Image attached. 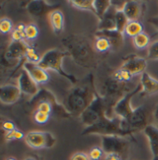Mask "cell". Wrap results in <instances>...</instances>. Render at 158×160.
I'll list each match as a JSON object with an SVG mask.
<instances>
[{
  "instance_id": "cell-41",
  "label": "cell",
  "mask_w": 158,
  "mask_h": 160,
  "mask_svg": "<svg viewBox=\"0 0 158 160\" xmlns=\"http://www.w3.org/2000/svg\"><path fill=\"white\" fill-rule=\"evenodd\" d=\"M103 160H123V158L117 154H105Z\"/></svg>"
},
{
  "instance_id": "cell-38",
  "label": "cell",
  "mask_w": 158,
  "mask_h": 160,
  "mask_svg": "<svg viewBox=\"0 0 158 160\" xmlns=\"http://www.w3.org/2000/svg\"><path fill=\"white\" fill-rule=\"evenodd\" d=\"M10 38L12 40V42H24L25 39V34L24 32H22L18 29H14L10 34Z\"/></svg>"
},
{
  "instance_id": "cell-24",
  "label": "cell",
  "mask_w": 158,
  "mask_h": 160,
  "mask_svg": "<svg viewBox=\"0 0 158 160\" xmlns=\"http://www.w3.org/2000/svg\"><path fill=\"white\" fill-rule=\"evenodd\" d=\"M94 14L101 20L111 8V1L108 0H94L93 1Z\"/></svg>"
},
{
  "instance_id": "cell-37",
  "label": "cell",
  "mask_w": 158,
  "mask_h": 160,
  "mask_svg": "<svg viewBox=\"0 0 158 160\" xmlns=\"http://www.w3.org/2000/svg\"><path fill=\"white\" fill-rule=\"evenodd\" d=\"M51 115L45 114L42 112H38V111H34L33 114V120L34 122H36L37 124H45L49 118H50Z\"/></svg>"
},
{
  "instance_id": "cell-18",
  "label": "cell",
  "mask_w": 158,
  "mask_h": 160,
  "mask_svg": "<svg viewBox=\"0 0 158 160\" xmlns=\"http://www.w3.org/2000/svg\"><path fill=\"white\" fill-rule=\"evenodd\" d=\"M48 20L52 30L56 33H61L64 30V15L59 9H55L49 12Z\"/></svg>"
},
{
  "instance_id": "cell-12",
  "label": "cell",
  "mask_w": 158,
  "mask_h": 160,
  "mask_svg": "<svg viewBox=\"0 0 158 160\" xmlns=\"http://www.w3.org/2000/svg\"><path fill=\"white\" fill-rule=\"evenodd\" d=\"M18 86L23 93L29 96H34L38 93L39 87L38 83L29 75L24 69H22L18 78Z\"/></svg>"
},
{
  "instance_id": "cell-39",
  "label": "cell",
  "mask_w": 158,
  "mask_h": 160,
  "mask_svg": "<svg viewBox=\"0 0 158 160\" xmlns=\"http://www.w3.org/2000/svg\"><path fill=\"white\" fill-rule=\"evenodd\" d=\"M16 126L15 124L11 121V120H4L2 122V130L5 132V133L10 132L14 130H16Z\"/></svg>"
},
{
  "instance_id": "cell-13",
  "label": "cell",
  "mask_w": 158,
  "mask_h": 160,
  "mask_svg": "<svg viewBox=\"0 0 158 160\" xmlns=\"http://www.w3.org/2000/svg\"><path fill=\"white\" fill-rule=\"evenodd\" d=\"M22 95V91L18 85L4 84L0 88V101L6 105L16 103Z\"/></svg>"
},
{
  "instance_id": "cell-28",
  "label": "cell",
  "mask_w": 158,
  "mask_h": 160,
  "mask_svg": "<svg viewBox=\"0 0 158 160\" xmlns=\"http://www.w3.org/2000/svg\"><path fill=\"white\" fill-rule=\"evenodd\" d=\"M68 2L75 8H78L81 10H89V11H92L94 13L92 0H71Z\"/></svg>"
},
{
  "instance_id": "cell-27",
  "label": "cell",
  "mask_w": 158,
  "mask_h": 160,
  "mask_svg": "<svg viewBox=\"0 0 158 160\" xmlns=\"http://www.w3.org/2000/svg\"><path fill=\"white\" fill-rule=\"evenodd\" d=\"M129 19L125 15L123 10H116V31L123 33L125 32V29L129 23Z\"/></svg>"
},
{
  "instance_id": "cell-46",
  "label": "cell",
  "mask_w": 158,
  "mask_h": 160,
  "mask_svg": "<svg viewBox=\"0 0 158 160\" xmlns=\"http://www.w3.org/2000/svg\"><path fill=\"white\" fill-rule=\"evenodd\" d=\"M153 160H158V157H155V158H154V159Z\"/></svg>"
},
{
  "instance_id": "cell-43",
  "label": "cell",
  "mask_w": 158,
  "mask_h": 160,
  "mask_svg": "<svg viewBox=\"0 0 158 160\" xmlns=\"http://www.w3.org/2000/svg\"><path fill=\"white\" fill-rule=\"evenodd\" d=\"M154 119L156 120V122L158 124V104L156 106L155 109H154Z\"/></svg>"
},
{
  "instance_id": "cell-29",
  "label": "cell",
  "mask_w": 158,
  "mask_h": 160,
  "mask_svg": "<svg viewBox=\"0 0 158 160\" xmlns=\"http://www.w3.org/2000/svg\"><path fill=\"white\" fill-rule=\"evenodd\" d=\"M111 77L114 78L115 80H116V81L129 83V82H131V80L133 78V75H131L129 71H127L125 69H118L115 70L113 73L111 74Z\"/></svg>"
},
{
  "instance_id": "cell-23",
  "label": "cell",
  "mask_w": 158,
  "mask_h": 160,
  "mask_svg": "<svg viewBox=\"0 0 158 160\" xmlns=\"http://www.w3.org/2000/svg\"><path fill=\"white\" fill-rule=\"evenodd\" d=\"M143 30H144V27H143L142 23L138 22V21H131V22H129L126 29H125L124 35L128 36V37L134 38L137 35L144 32Z\"/></svg>"
},
{
  "instance_id": "cell-4",
  "label": "cell",
  "mask_w": 158,
  "mask_h": 160,
  "mask_svg": "<svg viewBox=\"0 0 158 160\" xmlns=\"http://www.w3.org/2000/svg\"><path fill=\"white\" fill-rule=\"evenodd\" d=\"M131 91L132 90L129 89L128 83L116 81L110 76L102 84L101 94L99 95L104 99L106 108L110 107L111 105L114 108L121 98Z\"/></svg>"
},
{
  "instance_id": "cell-19",
  "label": "cell",
  "mask_w": 158,
  "mask_h": 160,
  "mask_svg": "<svg viewBox=\"0 0 158 160\" xmlns=\"http://www.w3.org/2000/svg\"><path fill=\"white\" fill-rule=\"evenodd\" d=\"M143 132L149 139L151 150L154 157H158V126L150 124L143 130Z\"/></svg>"
},
{
  "instance_id": "cell-7",
  "label": "cell",
  "mask_w": 158,
  "mask_h": 160,
  "mask_svg": "<svg viewBox=\"0 0 158 160\" xmlns=\"http://www.w3.org/2000/svg\"><path fill=\"white\" fill-rule=\"evenodd\" d=\"M152 116L154 117V112H151V110L145 106H141L135 108L126 120H123V127L134 132L144 130L148 125H150V122L153 119Z\"/></svg>"
},
{
  "instance_id": "cell-44",
  "label": "cell",
  "mask_w": 158,
  "mask_h": 160,
  "mask_svg": "<svg viewBox=\"0 0 158 160\" xmlns=\"http://www.w3.org/2000/svg\"><path fill=\"white\" fill-rule=\"evenodd\" d=\"M23 160H36L34 158H32V157H28V158H24Z\"/></svg>"
},
{
  "instance_id": "cell-14",
  "label": "cell",
  "mask_w": 158,
  "mask_h": 160,
  "mask_svg": "<svg viewBox=\"0 0 158 160\" xmlns=\"http://www.w3.org/2000/svg\"><path fill=\"white\" fill-rule=\"evenodd\" d=\"M147 68V61L143 58L140 57H131L125 60L123 65L120 69H125L129 71L131 75H141L143 72H145V69Z\"/></svg>"
},
{
  "instance_id": "cell-2",
  "label": "cell",
  "mask_w": 158,
  "mask_h": 160,
  "mask_svg": "<svg viewBox=\"0 0 158 160\" xmlns=\"http://www.w3.org/2000/svg\"><path fill=\"white\" fill-rule=\"evenodd\" d=\"M64 44L68 48V53L73 59L83 67H91L95 56L90 43L81 36H71L65 38Z\"/></svg>"
},
{
  "instance_id": "cell-26",
  "label": "cell",
  "mask_w": 158,
  "mask_h": 160,
  "mask_svg": "<svg viewBox=\"0 0 158 160\" xmlns=\"http://www.w3.org/2000/svg\"><path fill=\"white\" fill-rule=\"evenodd\" d=\"M132 43L135 46V48L139 50H143L145 48H148L150 44V36L145 33L142 32L139 35L135 36L134 38H132Z\"/></svg>"
},
{
  "instance_id": "cell-1",
  "label": "cell",
  "mask_w": 158,
  "mask_h": 160,
  "mask_svg": "<svg viewBox=\"0 0 158 160\" xmlns=\"http://www.w3.org/2000/svg\"><path fill=\"white\" fill-rule=\"evenodd\" d=\"M95 95L96 92L91 85H77L68 92L64 99L63 106L70 115L81 116L94 100Z\"/></svg>"
},
{
  "instance_id": "cell-21",
  "label": "cell",
  "mask_w": 158,
  "mask_h": 160,
  "mask_svg": "<svg viewBox=\"0 0 158 160\" xmlns=\"http://www.w3.org/2000/svg\"><path fill=\"white\" fill-rule=\"evenodd\" d=\"M48 8L49 7L47 6V4L44 1H40V0L31 1L27 5L28 12L34 17H43L46 13Z\"/></svg>"
},
{
  "instance_id": "cell-5",
  "label": "cell",
  "mask_w": 158,
  "mask_h": 160,
  "mask_svg": "<svg viewBox=\"0 0 158 160\" xmlns=\"http://www.w3.org/2000/svg\"><path fill=\"white\" fill-rule=\"evenodd\" d=\"M67 55L68 54L66 52H63L59 49L49 50L42 56V58H41L40 62L38 63V65L45 70L57 71V73H59L61 76L67 78L70 82H76L75 78L71 77L68 73H66L62 68V60H63L64 57H66Z\"/></svg>"
},
{
  "instance_id": "cell-17",
  "label": "cell",
  "mask_w": 158,
  "mask_h": 160,
  "mask_svg": "<svg viewBox=\"0 0 158 160\" xmlns=\"http://www.w3.org/2000/svg\"><path fill=\"white\" fill-rule=\"evenodd\" d=\"M116 9L111 6L106 14L100 20L98 25V32L102 31H116Z\"/></svg>"
},
{
  "instance_id": "cell-16",
  "label": "cell",
  "mask_w": 158,
  "mask_h": 160,
  "mask_svg": "<svg viewBox=\"0 0 158 160\" xmlns=\"http://www.w3.org/2000/svg\"><path fill=\"white\" fill-rule=\"evenodd\" d=\"M140 83L141 85V92L144 94L150 95L158 92V81L146 71L141 75Z\"/></svg>"
},
{
  "instance_id": "cell-36",
  "label": "cell",
  "mask_w": 158,
  "mask_h": 160,
  "mask_svg": "<svg viewBox=\"0 0 158 160\" xmlns=\"http://www.w3.org/2000/svg\"><path fill=\"white\" fill-rule=\"evenodd\" d=\"M147 58L151 60H158V41L151 43L147 50Z\"/></svg>"
},
{
  "instance_id": "cell-6",
  "label": "cell",
  "mask_w": 158,
  "mask_h": 160,
  "mask_svg": "<svg viewBox=\"0 0 158 160\" xmlns=\"http://www.w3.org/2000/svg\"><path fill=\"white\" fill-rule=\"evenodd\" d=\"M106 108H106V105L104 99L96 92L94 100L82 112V114L80 116L82 125H84L86 128H88V127H91V126L97 124L99 121H101L106 116Z\"/></svg>"
},
{
  "instance_id": "cell-42",
  "label": "cell",
  "mask_w": 158,
  "mask_h": 160,
  "mask_svg": "<svg viewBox=\"0 0 158 160\" xmlns=\"http://www.w3.org/2000/svg\"><path fill=\"white\" fill-rule=\"evenodd\" d=\"M149 22L151 23L153 26H155L156 29L158 31V17L153 18V19H150V20H149Z\"/></svg>"
},
{
  "instance_id": "cell-8",
  "label": "cell",
  "mask_w": 158,
  "mask_h": 160,
  "mask_svg": "<svg viewBox=\"0 0 158 160\" xmlns=\"http://www.w3.org/2000/svg\"><path fill=\"white\" fill-rule=\"evenodd\" d=\"M28 45L25 42H11L2 56V65L7 68L16 66L25 58Z\"/></svg>"
},
{
  "instance_id": "cell-15",
  "label": "cell",
  "mask_w": 158,
  "mask_h": 160,
  "mask_svg": "<svg viewBox=\"0 0 158 160\" xmlns=\"http://www.w3.org/2000/svg\"><path fill=\"white\" fill-rule=\"evenodd\" d=\"M23 69H25L29 75L38 83V84H44L49 81V74L47 71L42 69L38 64L25 61L23 63Z\"/></svg>"
},
{
  "instance_id": "cell-40",
  "label": "cell",
  "mask_w": 158,
  "mask_h": 160,
  "mask_svg": "<svg viewBox=\"0 0 158 160\" xmlns=\"http://www.w3.org/2000/svg\"><path fill=\"white\" fill-rule=\"evenodd\" d=\"M69 160H90L88 154H85L83 152H76L74 153Z\"/></svg>"
},
{
  "instance_id": "cell-34",
  "label": "cell",
  "mask_w": 158,
  "mask_h": 160,
  "mask_svg": "<svg viewBox=\"0 0 158 160\" xmlns=\"http://www.w3.org/2000/svg\"><path fill=\"white\" fill-rule=\"evenodd\" d=\"M13 31V23L7 18H2L0 21V32L3 34H7L12 32Z\"/></svg>"
},
{
  "instance_id": "cell-35",
  "label": "cell",
  "mask_w": 158,
  "mask_h": 160,
  "mask_svg": "<svg viewBox=\"0 0 158 160\" xmlns=\"http://www.w3.org/2000/svg\"><path fill=\"white\" fill-rule=\"evenodd\" d=\"M25 135L22 131L19 129H16L10 132L5 133V140L7 142H11V141H16V140H22L25 138Z\"/></svg>"
},
{
  "instance_id": "cell-10",
  "label": "cell",
  "mask_w": 158,
  "mask_h": 160,
  "mask_svg": "<svg viewBox=\"0 0 158 160\" xmlns=\"http://www.w3.org/2000/svg\"><path fill=\"white\" fill-rule=\"evenodd\" d=\"M130 147V142L125 137L111 135L102 136V148L105 154H117L123 157Z\"/></svg>"
},
{
  "instance_id": "cell-25",
  "label": "cell",
  "mask_w": 158,
  "mask_h": 160,
  "mask_svg": "<svg viewBox=\"0 0 158 160\" xmlns=\"http://www.w3.org/2000/svg\"><path fill=\"white\" fill-rule=\"evenodd\" d=\"M96 36L97 37H96V39L94 41V45H93L95 51H97L98 53H105L112 48V45H111L110 41L106 37L101 36V35H96Z\"/></svg>"
},
{
  "instance_id": "cell-45",
  "label": "cell",
  "mask_w": 158,
  "mask_h": 160,
  "mask_svg": "<svg viewBox=\"0 0 158 160\" xmlns=\"http://www.w3.org/2000/svg\"><path fill=\"white\" fill-rule=\"evenodd\" d=\"M6 160H17L15 158H6Z\"/></svg>"
},
{
  "instance_id": "cell-32",
  "label": "cell",
  "mask_w": 158,
  "mask_h": 160,
  "mask_svg": "<svg viewBox=\"0 0 158 160\" xmlns=\"http://www.w3.org/2000/svg\"><path fill=\"white\" fill-rule=\"evenodd\" d=\"M35 111L38 112H42L45 114L51 115L52 111H53V107H52V103L49 100H41L37 106H36V109Z\"/></svg>"
},
{
  "instance_id": "cell-9",
  "label": "cell",
  "mask_w": 158,
  "mask_h": 160,
  "mask_svg": "<svg viewBox=\"0 0 158 160\" xmlns=\"http://www.w3.org/2000/svg\"><path fill=\"white\" fill-rule=\"evenodd\" d=\"M24 141L29 147L36 150L51 148L57 142V139L52 133L47 132H36V131L28 132L25 135Z\"/></svg>"
},
{
  "instance_id": "cell-20",
  "label": "cell",
  "mask_w": 158,
  "mask_h": 160,
  "mask_svg": "<svg viewBox=\"0 0 158 160\" xmlns=\"http://www.w3.org/2000/svg\"><path fill=\"white\" fill-rule=\"evenodd\" d=\"M96 35H101V36H105L106 37L111 45L112 48H116L118 49L119 47L122 46L123 41H124V34L117 32V31H102V32H97Z\"/></svg>"
},
{
  "instance_id": "cell-11",
  "label": "cell",
  "mask_w": 158,
  "mask_h": 160,
  "mask_svg": "<svg viewBox=\"0 0 158 160\" xmlns=\"http://www.w3.org/2000/svg\"><path fill=\"white\" fill-rule=\"evenodd\" d=\"M141 91V83H139L136 86L134 90H132L131 92L127 93L123 98H121L116 104V106L114 107L113 109H112L115 115H116V117L120 118L122 120H126L131 115V113L134 110V108H132L131 101L136 94Z\"/></svg>"
},
{
  "instance_id": "cell-30",
  "label": "cell",
  "mask_w": 158,
  "mask_h": 160,
  "mask_svg": "<svg viewBox=\"0 0 158 160\" xmlns=\"http://www.w3.org/2000/svg\"><path fill=\"white\" fill-rule=\"evenodd\" d=\"M24 34H25V39L26 40L32 41V40L37 38V36L39 34V29L33 23L27 24L26 27H25V30H24Z\"/></svg>"
},
{
  "instance_id": "cell-3",
  "label": "cell",
  "mask_w": 158,
  "mask_h": 160,
  "mask_svg": "<svg viewBox=\"0 0 158 160\" xmlns=\"http://www.w3.org/2000/svg\"><path fill=\"white\" fill-rule=\"evenodd\" d=\"M133 132H135L127 130L123 127V120L120 118L115 117L113 118H109L107 116H106L97 124H95L91 127L85 128V130L82 132L81 134L82 135L100 134L101 136L116 135V136L126 137L128 135H131Z\"/></svg>"
},
{
  "instance_id": "cell-33",
  "label": "cell",
  "mask_w": 158,
  "mask_h": 160,
  "mask_svg": "<svg viewBox=\"0 0 158 160\" xmlns=\"http://www.w3.org/2000/svg\"><path fill=\"white\" fill-rule=\"evenodd\" d=\"M89 158L90 160H103L105 157V152L102 147L93 146L89 151Z\"/></svg>"
},
{
  "instance_id": "cell-22",
  "label": "cell",
  "mask_w": 158,
  "mask_h": 160,
  "mask_svg": "<svg viewBox=\"0 0 158 160\" xmlns=\"http://www.w3.org/2000/svg\"><path fill=\"white\" fill-rule=\"evenodd\" d=\"M129 21H137L141 14V5L136 1H128L123 9Z\"/></svg>"
},
{
  "instance_id": "cell-31",
  "label": "cell",
  "mask_w": 158,
  "mask_h": 160,
  "mask_svg": "<svg viewBox=\"0 0 158 160\" xmlns=\"http://www.w3.org/2000/svg\"><path fill=\"white\" fill-rule=\"evenodd\" d=\"M25 58H26L27 61L32 62V63H36V64H38L40 62L41 58H42V57H40L38 55V53L36 52L35 48L32 47V46H30V45H28V46H27Z\"/></svg>"
}]
</instances>
